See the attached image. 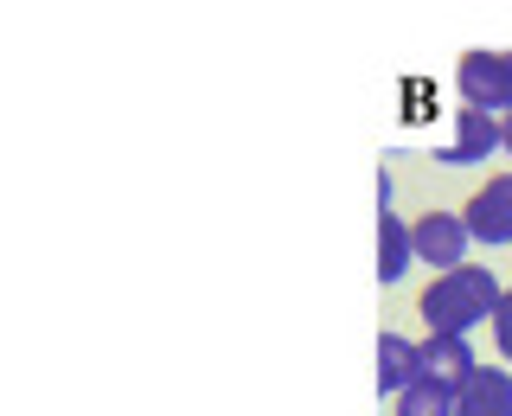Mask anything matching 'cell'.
Wrapping results in <instances>:
<instances>
[{"instance_id": "obj_1", "label": "cell", "mask_w": 512, "mask_h": 416, "mask_svg": "<svg viewBox=\"0 0 512 416\" xmlns=\"http://www.w3.org/2000/svg\"><path fill=\"white\" fill-rule=\"evenodd\" d=\"M416 308H423V320L436 333H474L500 308V282L480 263H455V269H436V282L416 295Z\"/></svg>"}, {"instance_id": "obj_2", "label": "cell", "mask_w": 512, "mask_h": 416, "mask_svg": "<svg viewBox=\"0 0 512 416\" xmlns=\"http://www.w3.org/2000/svg\"><path fill=\"white\" fill-rule=\"evenodd\" d=\"M455 90H461V103L506 116V109H512V52H493V45H474V52H461V64H455Z\"/></svg>"}, {"instance_id": "obj_3", "label": "cell", "mask_w": 512, "mask_h": 416, "mask_svg": "<svg viewBox=\"0 0 512 416\" xmlns=\"http://www.w3.org/2000/svg\"><path fill=\"white\" fill-rule=\"evenodd\" d=\"M410 237H416V263H429V269L468 263V244H474V231H468L461 212H423L410 224Z\"/></svg>"}, {"instance_id": "obj_4", "label": "cell", "mask_w": 512, "mask_h": 416, "mask_svg": "<svg viewBox=\"0 0 512 416\" xmlns=\"http://www.w3.org/2000/svg\"><path fill=\"white\" fill-rule=\"evenodd\" d=\"M461 218H468L474 244L506 250V244H512V173H493V180L480 186L468 205H461Z\"/></svg>"}, {"instance_id": "obj_5", "label": "cell", "mask_w": 512, "mask_h": 416, "mask_svg": "<svg viewBox=\"0 0 512 416\" xmlns=\"http://www.w3.org/2000/svg\"><path fill=\"white\" fill-rule=\"evenodd\" d=\"M493 148H500V116L493 109H455V141L442 148L448 167H474V160H487Z\"/></svg>"}, {"instance_id": "obj_6", "label": "cell", "mask_w": 512, "mask_h": 416, "mask_svg": "<svg viewBox=\"0 0 512 416\" xmlns=\"http://www.w3.org/2000/svg\"><path fill=\"white\" fill-rule=\"evenodd\" d=\"M455 416H512V372L506 365H474L455 391Z\"/></svg>"}, {"instance_id": "obj_7", "label": "cell", "mask_w": 512, "mask_h": 416, "mask_svg": "<svg viewBox=\"0 0 512 416\" xmlns=\"http://www.w3.org/2000/svg\"><path fill=\"white\" fill-rule=\"evenodd\" d=\"M474 346H468V333H436L429 327V340H423V372L429 378H442V384H468V372H474Z\"/></svg>"}, {"instance_id": "obj_8", "label": "cell", "mask_w": 512, "mask_h": 416, "mask_svg": "<svg viewBox=\"0 0 512 416\" xmlns=\"http://www.w3.org/2000/svg\"><path fill=\"white\" fill-rule=\"evenodd\" d=\"M416 378H423V346L404 340V333H378V391L397 397Z\"/></svg>"}, {"instance_id": "obj_9", "label": "cell", "mask_w": 512, "mask_h": 416, "mask_svg": "<svg viewBox=\"0 0 512 416\" xmlns=\"http://www.w3.org/2000/svg\"><path fill=\"white\" fill-rule=\"evenodd\" d=\"M410 263H416V237L404 231V218H397V212H384V218H378V282L397 288Z\"/></svg>"}, {"instance_id": "obj_10", "label": "cell", "mask_w": 512, "mask_h": 416, "mask_svg": "<svg viewBox=\"0 0 512 416\" xmlns=\"http://www.w3.org/2000/svg\"><path fill=\"white\" fill-rule=\"evenodd\" d=\"M391 416H455V384L423 372L416 384H404V391L391 397Z\"/></svg>"}, {"instance_id": "obj_11", "label": "cell", "mask_w": 512, "mask_h": 416, "mask_svg": "<svg viewBox=\"0 0 512 416\" xmlns=\"http://www.w3.org/2000/svg\"><path fill=\"white\" fill-rule=\"evenodd\" d=\"M487 327H493V346H500V359L512 365V288L500 295V308H493V320H487Z\"/></svg>"}, {"instance_id": "obj_12", "label": "cell", "mask_w": 512, "mask_h": 416, "mask_svg": "<svg viewBox=\"0 0 512 416\" xmlns=\"http://www.w3.org/2000/svg\"><path fill=\"white\" fill-rule=\"evenodd\" d=\"M500 148H506V160H512V109L500 116Z\"/></svg>"}]
</instances>
